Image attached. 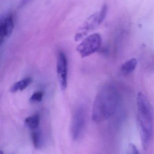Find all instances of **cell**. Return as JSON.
Wrapping results in <instances>:
<instances>
[{"instance_id": "cell-2", "label": "cell", "mask_w": 154, "mask_h": 154, "mask_svg": "<svg viewBox=\"0 0 154 154\" xmlns=\"http://www.w3.org/2000/svg\"><path fill=\"white\" fill-rule=\"evenodd\" d=\"M137 125L143 148L146 149L151 143L154 127L152 107L145 95L138 92L137 97Z\"/></svg>"}, {"instance_id": "cell-10", "label": "cell", "mask_w": 154, "mask_h": 154, "mask_svg": "<svg viewBox=\"0 0 154 154\" xmlns=\"http://www.w3.org/2000/svg\"><path fill=\"white\" fill-rule=\"evenodd\" d=\"M40 123V116L35 114L25 119L24 124L28 128L31 130L38 128Z\"/></svg>"}, {"instance_id": "cell-1", "label": "cell", "mask_w": 154, "mask_h": 154, "mask_svg": "<svg viewBox=\"0 0 154 154\" xmlns=\"http://www.w3.org/2000/svg\"><path fill=\"white\" fill-rule=\"evenodd\" d=\"M120 100V94L115 86L109 84L103 86L94 100L92 120L101 123L110 118L116 112Z\"/></svg>"}, {"instance_id": "cell-12", "label": "cell", "mask_w": 154, "mask_h": 154, "mask_svg": "<svg viewBox=\"0 0 154 154\" xmlns=\"http://www.w3.org/2000/svg\"><path fill=\"white\" fill-rule=\"evenodd\" d=\"M108 11V7L106 4H104L102 6L100 11L99 12V23L101 24L105 20Z\"/></svg>"}, {"instance_id": "cell-7", "label": "cell", "mask_w": 154, "mask_h": 154, "mask_svg": "<svg viewBox=\"0 0 154 154\" xmlns=\"http://www.w3.org/2000/svg\"><path fill=\"white\" fill-rule=\"evenodd\" d=\"M138 61L136 58H132L125 62L120 68V71L124 75L132 74L136 69Z\"/></svg>"}, {"instance_id": "cell-5", "label": "cell", "mask_w": 154, "mask_h": 154, "mask_svg": "<svg viewBox=\"0 0 154 154\" xmlns=\"http://www.w3.org/2000/svg\"><path fill=\"white\" fill-rule=\"evenodd\" d=\"M68 62L67 56L63 51L58 53L57 60V73L60 87L65 90L68 85Z\"/></svg>"}, {"instance_id": "cell-6", "label": "cell", "mask_w": 154, "mask_h": 154, "mask_svg": "<svg viewBox=\"0 0 154 154\" xmlns=\"http://www.w3.org/2000/svg\"><path fill=\"white\" fill-rule=\"evenodd\" d=\"M14 28V22L12 14L0 16V46L5 38L11 34Z\"/></svg>"}, {"instance_id": "cell-13", "label": "cell", "mask_w": 154, "mask_h": 154, "mask_svg": "<svg viewBox=\"0 0 154 154\" xmlns=\"http://www.w3.org/2000/svg\"><path fill=\"white\" fill-rule=\"evenodd\" d=\"M127 154H139V152L135 145L131 143L128 146Z\"/></svg>"}, {"instance_id": "cell-11", "label": "cell", "mask_w": 154, "mask_h": 154, "mask_svg": "<svg viewBox=\"0 0 154 154\" xmlns=\"http://www.w3.org/2000/svg\"><path fill=\"white\" fill-rule=\"evenodd\" d=\"M43 96L42 91H38L34 92L30 97V101L31 103H37L42 101Z\"/></svg>"}, {"instance_id": "cell-4", "label": "cell", "mask_w": 154, "mask_h": 154, "mask_svg": "<svg viewBox=\"0 0 154 154\" xmlns=\"http://www.w3.org/2000/svg\"><path fill=\"white\" fill-rule=\"evenodd\" d=\"M86 125V114L85 109L79 106L75 110L71 122V133L75 141L81 138L85 131Z\"/></svg>"}, {"instance_id": "cell-9", "label": "cell", "mask_w": 154, "mask_h": 154, "mask_svg": "<svg viewBox=\"0 0 154 154\" xmlns=\"http://www.w3.org/2000/svg\"><path fill=\"white\" fill-rule=\"evenodd\" d=\"M31 137L33 143L36 149L40 148L43 143L42 134L38 128L32 130L31 133Z\"/></svg>"}, {"instance_id": "cell-3", "label": "cell", "mask_w": 154, "mask_h": 154, "mask_svg": "<svg viewBox=\"0 0 154 154\" xmlns=\"http://www.w3.org/2000/svg\"><path fill=\"white\" fill-rule=\"evenodd\" d=\"M102 40L100 34L93 33L86 37L78 45L77 50L82 58L94 54L100 49Z\"/></svg>"}, {"instance_id": "cell-8", "label": "cell", "mask_w": 154, "mask_h": 154, "mask_svg": "<svg viewBox=\"0 0 154 154\" xmlns=\"http://www.w3.org/2000/svg\"><path fill=\"white\" fill-rule=\"evenodd\" d=\"M31 78L28 77L25 78L13 84L10 89V91L12 93H15L18 91H23L31 83Z\"/></svg>"}]
</instances>
